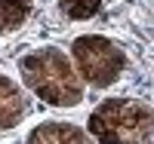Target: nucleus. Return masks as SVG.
I'll use <instances>...</instances> for the list:
<instances>
[{
  "mask_svg": "<svg viewBox=\"0 0 154 144\" xmlns=\"http://www.w3.org/2000/svg\"><path fill=\"white\" fill-rule=\"evenodd\" d=\"M19 74L31 92L53 107H77L83 101V80L74 61L59 46H40L19 58Z\"/></svg>",
  "mask_w": 154,
  "mask_h": 144,
  "instance_id": "1",
  "label": "nucleus"
},
{
  "mask_svg": "<svg viewBox=\"0 0 154 144\" xmlns=\"http://www.w3.org/2000/svg\"><path fill=\"white\" fill-rule=\"evenodd\" d=\"M96 144H148L154 138V107L139 98H105L89 113Z\"/></svg>",
  "mask_w": 154,
  "mask_h": 144,
  "instance_id": "2",
  "label": "nucleus"
},
{
  "mask_svg": "<svg viewBox=\"0 0 154 144\" xmlns=\"http://www.w3.org/2000/svg\"><path fill=\"white\" fill-rule=\"evenodd\" d=\"M71 58L74 68L80 74V80L96 86V89H108L123 77L126 71V55L123 49L102 34H83L71 43Z\"/></svg>",
  "mask_w": 154,
  "mask_h": 144,
  "instance_id": "3",
  "label": "nucleus"
},
{
  "mask_svg": "<svg viewBox=\"0 0 154 144\" xmlns=\"http://www.w3.org/2000/svg\"><path fill=\"white\" fill-rule=\"evenodd\" d=\"M28 144H96V138L74 123L46 120V123H37L28 132Z\"/></svg>",
  "mask_w": 154,
  "mask_h": 144,
  "instance_id": "4",
  "label": "nucleus"
},
{
  "mask_svg": "<svg viewBox=\"0 0 154 144\" xmlns=\"http://www.w3.org/2000/svg\"><path fill=\"white\" fill-rule=\"evenodd\" d=\"M25 113H28V98H25L22 86L12 77L0 74V132L16 129Z\"/></svg>",
  "mask_w": 154,
  "mask_h": 144,
  "instance_id": "5",
  "label": "nucleus"
},
{
  "mask_svg": "<svg viewBox=\"0 0 154 144\" xmlns=\"http://www.w3.org/2000/svg\"><path fill=\"white\" fill-rule=\"evenodd\" d=\"M34 0H0V34H12L28 22Z\"/></svg>",
  "mask_w": 154,
  "mask_h": 144,
  "instance_id": "6",
  "label": "nucleus"
},
{
  "mask_svg": "<svg viewBox=\"0 0 154 144\" xmlns=\"http://www.w3.org/2000/svg\"><path fill=\"white\" fill-rule=\"evenodd\" d=\"M59 9L71 22H86L102 9V0H59Z\"/></svg>",
  "mask_w": 154,
  "mask_h": 144,
  "instance_id": "7",
  "label": "nucleus"
}]
</instances>
